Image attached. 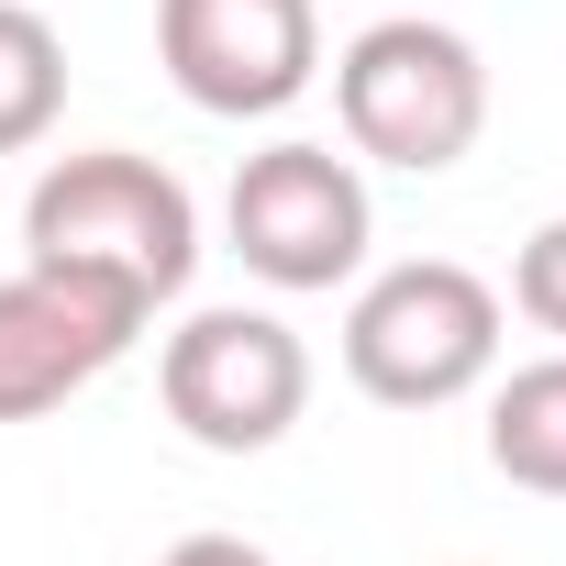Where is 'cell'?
Returning <instances> with one entry per match:
<instances>
[{
	"mask_svg": "<svg viewBox=\"0 0 566 566\" xmlns=\"http://www.w3.org/2000/svg\"><path fill=\"white\" fill-rule=\"evenodd\" d=\"M23 255L90 266V277H112V290H134L156 312L200 266V200H189L178 167H156L134 145H90V156H56L23 189Z\"/></svg>",
	"mask_w": 566,
	"mask_h": 566,
	"instance_id": "1",
	"label": "cell"
},
{
	"mask_svg": "<svg viewBox=\"0 0 566 566\" xmlns=\"http://www.w3.org/2000/svg\"><path fill=\"white\" fill-rule=\"evenodd\" d=\"M334 112H345V145L356 156L411 167V178H444L489 134V67H478V45L455 23L389 12V23H367L334 56Z\"/></svg>",
	"mask_w": 566,
	"mask_h": 566,
	"instance_id": "2",
	"label": "cell"
},
{
	"mask_svg": "<svg viewBox=\"0 0 566 566\" xmlns=\"http://www.w3.org/2000/svg\"><path fill=\"white\" fill-rule=\"evenodd\" d=\"M500 367V290L455 255L378 266L345 312V378L378 411H444Z\"/></svg>",
	"mask_w": 566,
	"mask_h": 566,
	"instance_id": "3",
	"label": "cell"
},
{
	"mask_svg": "<svg viewBox=\"0 0 566 566\" xmlns=\"http://www.w3.org/2000/svg\"><path fill=\"white\" fill-rule=\"evenodd\" d=\"M156 400L200 455H266L312 411V345L277 312H189L156 356Z\"/></svg>",
	"mask_w": 566,
	"mask_h": 566,
	"instance_id": "4",
	"label": "cell"
},
{
	"mask_svg": "<svg viewBox=\"0 0 566 566\" xmlns=\"http://www.w3.org/2000/svg\"><path fill=\"white\" fill-rule=\"evenodd\" d=\"M367 222H378L367 178L334 145H266L222 189V233H233L244 277H266V290H345L367 266Z\"/></svg>",
	"mask_w": 566,
	"mask_h": 566,
	"instance_id": "5",
	"label": "cell"
},
{
	"mask_svg": "<svg viewBox=\"0 0 566 566\" xmlns=\"http://www.w3.org/2000/svg\"><path fill=\"white\" fill-rule=\"evenodd\" d=\"M156 67L178 78L189 112L266 123V112H290L312 90L323 12L312 0H156Z\"/></svg>",
	"mask_w": 566,
	"mask_h": 566,
	"instance_id": "6",
	"label": "cell"
},
{
	"mask_svg": "<svg viewBox=\"0 0 566 566\" xmlns=\"http://www.w3.org/2000/svg\"><path fill=\"white\" fill-rule=\"evenodd\" d=\"M145 301L112 290L90 266H12L0 277V422H34L56 400H78L101 367H123L145 345Z\"/></svg>",
	"mask_w": 566,
	"mask_h": 566,
	"instance_id": "7",
	"label": "cell"
},
{
	"mask_svg": "<svg viewBox=\"0 0 566 566\" xmlns=\"http://www.w3.org/2000/svg\"><path fill=\"white\" fill-rule=\"evenodd\" d=\"M489 467L533 500H566V345L489 389Z\"/></svg>",
	"mask_w": 566,
	"mask_h": 566,
	"instance_id": "8",
	"label": "cell"
},
{
	"mask_svg": "<svg viewBox=\"0 0 566 566\" xmlns=\"http://www.w3.org/2000/svg\"><path fill=\"white\" fill-rule=\"evenodd\" d=\"M56 112H67V34L34 0H0V156L45 145Z\"/></svg>",
	"mask_w": 566,
	"mask_h": 566,
	"instance_id": "9",
	"label": "cell"
},
{
	"mask_svg": "<svg viewBox=\"0 0 566 566\" xmlns=\"http://www.w3.org/2000/svg\"><path fill=\"white\" fill-rule=\"evenodd\" d=\"M511 312H522L533 334H555V345H566V211H555V222H533V244L511 255Z\"/></svg>",
	"mask_w": 566,
	"mask_h": 566,
	"instance_id": "10",
	"label": "cell"
},
{
	"mask_svg": "<svg viewBox=\"0 0 566 566\" xmlns=\"http://www.w3.org/2000/svg\"><path fill=\"white\" fill-rule=\"evenodd\" d=\"M156 566H277V555H255V544H233V533H189V544H167Z\"/></svg>",
	"mask_w": 566,
	"mask_h": 566,
	"instance_id": "11",
	"label": "cell"
}]
</instances>
